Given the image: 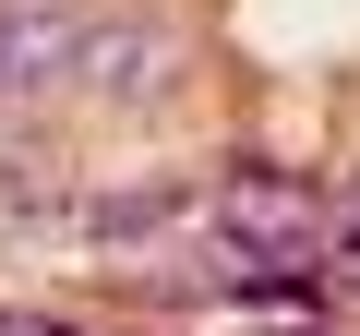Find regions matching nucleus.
I'll return each instance as SVG.
<instances>
[{"label":"nucleus","mask_w":360,"mask_h":336,"mask_svg":"<svg viewBox=\"0 0 360 336\" xmlns=\"http://www.w3.org/2000/svg\"><path fill=\"white\" fill-rule=\"evenodd\" d=\"M156 60H168L156 25H96V37H72V84H84V96H156Z\"/></svg>","instance_id":"nucleus-3"},{"label":"nucleus","mask_w":360,"mask_h":336,"mask_svg":"<svg viewBox=\"0 0 360 336\" xmlns=\"http://www.w3.org/2000/svg\"><path fill=\"white\" fill-rule=\"evenodd\" d=\"M193 240L229 276H324V181L312 168H229L193 193Z\"/></svg>","instance_id":"nucleus-1"},{"label":"nucleus","mask_w":360,"mask_h":336,"mask_svg":"<svg viewBox=\"0 0 360 336\" xmlns=\"http://www.w3.org/2000/svg\"><path fill=\"white\" fill-rule=\"evenodd\" d=\"M49 13H72V0H49Z\"/></svg>","instance_id":"nucleus-5"},{"label":"nucleus","mask_w":360,"mask_h":336,"mask_svg":"<svg viewBox=\"0 0 360 336\" xmlns=\"http://www.w3.org/2000/svg\"><path fill=\"white\" fill-rule=\"evenodd\" d=\"M0 336H72V324H49V312H0Z\"/></svg>","instance_id":"nucleus-4"},{"label":"nucleus","mask_w":360,"mask_h":336,"mask_svg":"<svg viewBox=\"0 0 360 336\" xmlns=\"http://www.w3.org/2000/svg\"><path fill=\"white\" fill-rule=\"evenodd\" d=\"M72 13H49V0H0V108H25V96H60L72 84Z\"/></svg>","instance_id":"nucleus-2"}]
</instances>
